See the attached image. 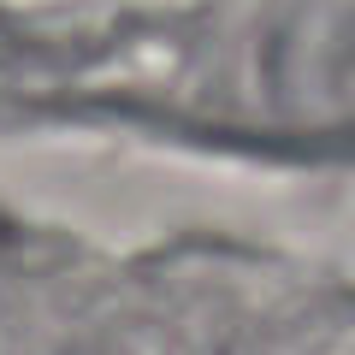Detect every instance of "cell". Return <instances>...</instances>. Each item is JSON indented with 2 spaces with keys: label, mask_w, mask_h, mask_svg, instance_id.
<instances>
[{
  "label": "cell",
  "mask_w": 355,
  "mask_h": 355,
  "mask_svg": "<svg viewBox=\"0 0 355 355\" xmlns=\"http://www.w3.org/2000/svg\"><path fill=\"white\" fill-rule=\"evenodd\" d=\"M6 231H12V225H6V219H0V237H6Z\"/></svg>",
  "instance_id": "1"
}]
</instances>
